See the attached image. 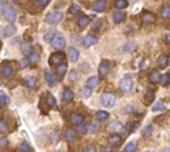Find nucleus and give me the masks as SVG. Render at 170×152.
Segmentation results:
<instances>
[{"label":"nucleus","mask_w":170,"mask_h":152,"mask_svg":"<svg viewBox=\"0 0 170 152\" xmlns=\"http://www.w3.org/2000/svg\"><path fill=\"white\" fill-rule=\"evenodd\" d=\"M160 16L162 17V18H165V19H167L169 18V16H170V8L168 5H164L161 7V9H160Z\"/></svg>","instance_id":"29"},{"label":"nucleus","mask_w":170,"mask_h":152,"mask_svg":"<svg viewBox=\"0 0 170 152\" xmlns=\"http://www.w3.org/2000/svg\"><path fill=\"white\" fill-rule=\"evenodd\" d=\"M66 59V55L62 53V52H58V53H54L51 55V57L49 59V64L51 66H59L63 64V62L65 61Z\"/></svg>","instance_id":"4"},{"label":"nucleus","mask_w":170,"mask_h":152,"mask_svg":"<svg viewBox=\"0 0 170 152\" xmlns=\"http://www.w3.org/2000/svg\"><path fill=\"white\" fill-rule=\"evenodd\" d=\"M135 151H136V145H135V143L134 142L127 143L125 148V152H135Z\"/></svg>","instance_id":"40"},{"label":"nucleus","mask_w":170,"mask_h":152,"mask_svg":"<svg viewBox=\"0 0 170 152\" xmlns=\"http://www.w3.org/2000/svg\"><path fill=\"white\" fill-rule=\"evenodd\" d=\"M101 103L105 107H112L116 103V96L110 92H105L101 96Z\"/></svg>","instance_id":"2"},{"label":"nucleus","mask_w":170,"mask_h":152,"mask_svg":"<svg viewBox=\"0 0 170 152\" xmlns=\"http://www.w3.org/2000/svg\"><path fill=\"white\" fill-rule=\"evenodd\" d=\"M40 58H39V55H37L35 53H31L30 56H28V62L29 64H32V65H36L38 62H39Z\"/></svg>","instance_id":"32"},{"label":"nucleus","mask_w":170,"mask_h":152,"mask_svg":"<svg viewBox=\"0 0 170 152\" xmlns=\"http://www.w3.org/2000/svg\"><path fill=\"white\" fill-rule=\"evenodd\" d=\"M21 52L24 55V56H30L31 53H32V46L30 43H28V42H24V43L21 44Z\"/></svg>","instance_id":"21"},{"label":"nucleus","mask_w":170,"mask_h":152,"mask_svg":"<svg viewBox=\"0 0 170 152\" xmlns=\"http://www.w3.org/2000/svg\"><path fill=\"white\" fill-rule=\"evenodd\" d=\"M92 92H93L92 88L86 86V87H85V88H83V90H82V92H81V95H82L83 98L87 99V98H89V96H91Z\"/></svg>","instance_id":"37"},{"label":"nucleus","mask_w":170,"mask_h":152,"mask_svg":"<svg viewBox=\"0 0 170 152\" xmlns=\"http://www.w3.org/2000/svg\"><path fill=\"white\" fill-rule=\"evenodd\" d=\"M101 152H110L109 147H108V146H104L103 149H101Z\"/></svg>","instance_id":"51"},{"label":"nucleus","mask_w":170,"mask_h":152,"mask_svg":"<svg viewBox=\"0 0 170 152\" xmlns=\"http://www.w3.org/2000/svg\"><path fill=\"white\" fill-rule=\"evenodd\" d=\"M15 1H20V0H15Z\"/></svg>","instance_id":"57"},{"label":"nucleus","mask_w":170,"mask_h":152,"mask_svg":"<svg viewBox=\"0 0 170 152\" xmlns=\"http://www.w3.org/2000/svg\"><path fill=\"white\" fill-rule=\"evenodd\" d=\"M165 109V105L162 103H157L156 104H154V107H152V111H161Z\"/></svg>","instance_id":"42"},{"label":"nucleus","mask_w":170,"mask_h":152,"mask_svg":"<svg viewBox=\"0 0 170 152\" xmlns=\"http://www.w3.org/2000/svg\"><path fill=\"white\" fill-rule=\"evenodd\" d=\"M46 103H47V104H48L49 107H54L55 105H56V99L54 98L53 95L48 94V95H47Z\"/></svg>","instance_id":"31"},{"label":"nucleus","mask_w":170,"mask_h":152,"mask_svg":"<svg viewBox=\"0 0 170 152\" xmlns=\"http://www.w3.org/2000/svg\"><path fill=\"white\" fill-rule=\"evenodd\" d=\"M50 43L54 49H57V50H61L63 48H65L66 46V41L64 39V37L60 35V34H55L52 41Z\"/></svg>","instance_id":"3"},{"label":"nucleus","mask_w":170,"mask_h":152,"mask_svg":"<svg viewBox=\"0 0 170 152\" xmlns=\"http://www.w3.org/2000/svg\"><path fill=\"white\" fill-rule=\"evenodd\" d=\"M74 99V92L70 88H66L63 92V99L65 101H72Z\"/></svg>","instance_id":"27"},{"label":"nucleus","mask_w":170,"mask_h":152,"mask_svg":"<svg viewBox=\"0 0 170 152\" xmlns=\"http://www.w3.org/2000/svg\"><path fill=\"white\" fill-rule=\"evenodd\" d=\"M29 65V62H28V59H23L22 61L20 62V68L21 69H24Z\"/></svg>","instance_id":"48"},{"label":"nucleus","mask_w":170,"mask_h":152,"mask_svg":"<svg viewBox=\"0 0 170 152\" xmlns=\"http://www.w3.org/2000/svg\"><path fill=\"white\" fill-rule=\"evenodd\" d=\"M45 79L49 87L51 88L55 87V84H56V80H55L54 76L51 74V72L49 70H45Z\"/></svg>","instance_id":"22"},{"label":"nucleus","mask_w":170,"mask_h":152,"mask_svg":"<svg viewBox=\"0 0 170 152\" xmlns=\"http://www.w3.org/2000/svg\"><path fill=\"white\" fill-rule=\"evenodd\" d=\"M2 14L4 16V18H5L8 22H10V23H13L14 21L16 20L17 14H16L15 9L12 6H5L4 7Z\"/></svg>","instance_id":"6"},{"label":"nucleus","mask_w":170,"mask_h":152,"mask_svg":"<svg viewBox=\"0 0 170 152\" xmlns=\"http://www.w3.org/2000/svg\"><path fill=\"white\" fill-rule=\"evenodd\" d=\"M162 152H170V149L169 148H165Z\"/></svg>","instance_id":"55"},{"label":"nucleus","mask_w":170,"mask_h":152,"mask_svg":"<svg viewBox=\"0 0 170 152\" xmlns=\"http://www.w3.org/2000/svg\"><path fill=\"white\" fill-rule=\"evenodd\" d=\"M15 73V70L14 68L12 67L10 64H8V63H4L1 66H0V76L3 78H11L12 76L14 75Z\"/></svg>","instance_id":"5"},{"label":"nucleus","mask_w":170,"mask_h":152,"mask_svg":"<svg viewBox=\"0 0 170 152\" xmlns=\"http://www.w3.org/2000/svg\"><path fill=\"white\" fill-rule=\"evenodd\" d=\"M54 35H55L54 32H49V33H47L46 35L44 36L45 41H46V42H51V41H52V39H53Z\"/></svg>","instance_id":"47"},{"label":"nucleus","mask_w":170,"mask_h":152,"mask_svg":"<svg viewBox=\"0 0 170 152\" xmlns=\"http://www.w3.org/2000/svg\"><path fill=\"white\" fill-rule=\"evenodd\" d=\"M8 129V123L6 119L4 118H0V133H4L6 132Z\"/></svg>","instance_id":"36"},{"label":"nucleus","mask_w":170,"mask_h":152,"mask_svg":"<svg viewBox=\"0 0 170 152\" xmlns=\"http://www.w3.org/2000/svg\"><path fill=\"white\" fill-rule=\"evenodd\" d=\"M51 140L53 141V143H56L57 141H59V133L57 130H55V131L51 134Z\"/></svg>","instance_id":"46"},{"label":"nucleus","mask_w":170,"mask_h":152,"mask_svg":"<svg viewBox=\"0 0 170 152\" xmlns=\"http://www.w3.org/2000/svg\"><path fill=\"white\" fill-rule=\"evenodd\" d=\"M3 9H4L3 2H2V0H0V13H2V12H3Z\"/></svg>","instance_id":"52"},{"label":"nucleus","mask_w":170,"mask_h":152,"mask_svg":"<svg viewBox=\"0 0 170 152\" xmlns=\"http://www.w3.org/2000/svg\"><path fill=\"white\" fill-rule=\"evenodd\" d=\"M168 62H169V59H168V56L167 55H161L158 59V65L161 69H165L167 66H168Z\"/></svg>","instance_id":"25"},{"label":"nucleus","mask_w":170,"mask_h":152,"mask_svg":"<svg viewBox=\"0 0 170 152\" xmlns=\"http://www.w3.org/2000/svg\"><path fill=\"white\" fill-rule=\"evenodd\" d=\"M7 143H8V141H7V139H6V138H3V137L0 138V147H4V146H6V145H7Z\"/></svg>","instance_id":"50"},{"label":"nucleus","mask_w":170,"mask_h":152,"mask_svg":"<svg viewBox=\"0 0 170 152\" xmlns=\"http://www.w3.org/2000/svg\"><path fill=\"white\" fill-rule=\"evenodd\" d=\"M109 72V61H103L100 64L99 67V74L101 77H105Z\"/></svg>","instance_id":"10"},{"label":"nucleus","mask_w":170,"mask_h":152,"mask_svg":"<svg viewBox=\"0 0 170 152\" xmlns=\"http://www.w3.org/2000/svg\"><path fill=\"white\" fill-rule=\"evenodd\" d=\"M10 103V99L8 98V95L5 94V92H3L0 91V104L2 105V107H6Z\"/></svg>","instance_id":"28"},{"label":"nucleus","mask_w":170,"mask_h":152,"mask_svg":"<svg viewBox=\"0 0 170 152\" xmlns=\"http://www.w3.org/2000/svg\"><path fill=\"white\" fill-rule=\"evenodd\" d=\"M68 56H69L71 62H73V63L77 62L79 60V56H80L79 51L73 47H70L68 49Z\"/></svg>","instance_id":"17"},{"label":"nucleus","mask_w":170,"mask_h":152,"mask_svg":"<svg viewBox=\"0 0 170 152\" xmlns=\"http://www.w3.org/2000/svg\"><path fill=\"white\" fill-rule=\"evenodd\" d=\"M161 84H162L163 87H167L169 83H170V79H169V75L168 74H164L162 77H160V81Z\"/></svg>","instance_id":"39"},{"label":"nucleus","mask_w":170,"mask_h":152,"mask_svg":"<svg viewBox=\"0 0 170 152\" xmlns=\"http://www.w3.org/2000/svg\"><path fill=\"white\" fill-rule=\"evenodd\" d=\"M69 80L71 82H77L78 80H79V74H78V72L76 71V70H72L70 72V75H69Z\"/></svg>","instance_id":"38"},{"label":"nucleus","mask_w":170,"mask_h":152,"mask_svg":"<svg viewBox=\"0 0 170 152\" xmlns=\"http://www.w3.org/2000/svg\"><path fill=\"white\" fill-rule=\"evenodd\" d=\"M69 12L71 14H78L80 12V7L78 5H76V4H72L69 8Z\"/></svg>","instance_id":"43"},{"label":"nucleus","mask_w":170,"mask_h":152,"mask_svg":"<svg viewBox=\"0 0 170 152\" xmlns=\"http://www.w3.org/2000/svg\"><path fill=\"white\" fill-rule=\"evenodd\" d=\"M152 126L151 125H148V126H146L145 128H144V130H143V136L144 137H149L150 135H151V133H152Z\"/></svg>","instance_id":"44"},{"label":"nucleus","mask_w":170,"mask_h":152,"mask_svg":"<svg viewBox=\"0 0 170 152\" xmlns=\"http://www.w3.org/2000/svg\"><path fill=\"white\" fill-rule=\"evenodd\" d=\"M97 43V38L95 35H91V34L87 35L83 40V45L85 48H89Z\"/></svg>","instance_id":"9"},{"label":"nucleus","mask_w":170,"mask_h":152,"mask_svg":"<svg viewBox=\"0 0 170 152\" xmlns=\"http://www.w3.org/2000/svg\"><path fill=\"white\" fill-rule=\"evenodd\" d=\"M100 27V23L99 22H96V25H93V30H97V28Z\"/></svg>","instance_id":"53"},{"label":"nucleus","mask_w":170,"mask_h":152,"mask_svg":"<svg viewBox=\"0 0 170 152\" xmlns=\"http://www.w3.org/2000/svg\"><path fill=\"white\" fill-rule=\"evenodd\" d=\"M77 24L80 28H86L90 24V18L87 15H81L77 20Z\"/></svg>","instance_id":"18"},{"label":"nucleus","mask_w":170,"mask_h":152,"mask_svg":"<svg viewBox=\"0 0 170 152\" xmlns=\"http://www.w3.org/2000/svg\"><path fill=\"white\" fill-rule=\"evenodd\" d=\"M77 126H78V131L80 133L85 134L88 131V125H87V123H85V122H82V123H80Z\"/></svg>","instance_id":"41"},{"label":"nucleus","mask_w":170,"mask_h":152,"mask_svg":"<svg viewBox=\"0 0 170 152\" xmlns=\"http://www.w3.org/2000/svg\"><path fill=\"white\" fill-rule=\"evenodd\" d=\"M24 84L28 90H33L36 86V79L34 77H28L26 80H25Z\"/></svg>","instance_id":"26"},{"label":"nucleus","mask_w":170,"mask_h":152,"mask_svg":"<svg viewBox=\"0 0 170 152\" xmlns=\"http://www.w3.org/2000/svg\"><path fill=\"white\" fill-rule=\"evenodd\" d=\"M160 81V74L158 71L153 70L149 75V82L151 84H157Z\"/></svg>","instance_id":"24"},{"label":"nucleus","mask_w":170,"mask_h":152,"mask_svg":"<svg viewBox=\"0 0 170 152\" xmlns=\"http://www.w3.org/2000/svg\"><path fill=\"white\" fill-rule=\"evenodd\" d=\"M109 112L107 111H97V118L99 119L100 121H105V120H107L108 118H109Z\"/></svg>","instance_id":"33"},{"label":"nucleus","mask_w":170,"mask_h":152,"mask_svg":"<svg viewBox=\"0 0 170 152\" xmlns=\"http://www.w3.org/2000/svg\"><path fill=\"white\" fill-rule=\"evenodd\" d=\"M109 130L112 132H114V133L121 132L122 130H124V125H122L121 122H120L118 120H114V121L112 122V123H110Z\"/></svg>","instance_id":"14"},{"label":"nucleus","mask_w":170,"mask_h":152,"mask_svg":"<svg viewBox=\"0 0 170 152\" xmlns=\"http://www.w3.org/2000/svg\"><path fill=\"white\" fill-rule=\"evenodd\" d=\"M155 99V92L153 91H147L145 95H144V103L146 105H149L153 103Z\"/></svg>","instance_id":"23"},{"label":"nucleus","mask_w":170,"mask_h":152,"mask_svg":"<svg viewBox=\"0 0 170 152\" xmlns=\"http://www.w3.org/2000/svg\"><path fill=\"white\" fill-rule=\"evenodd\" d=\"M145 152H152V151H145Z\"/></svg>","instance_id":"56"},{"label":"nucleus","mask_w":170,"mask_h":152,"mask_svg":"<svg viewBox=\"0 0 170 152\" xmlns=\"http://www.w3.org/2000/svg\"><path fill=\"white\" fill-rule=\"evenodd\" d=\"M51 0H36V4L40 7H46L50 3Z\"/></svg>","instance_id":"45"},{"label":"nucleus","mask_w":170,"mask_h":152,"mask_svg":"<svg viewBox=\"0 0 170 152\" xmlns=\"http://www.w3.org/2000/svg\"><path fill=\"white\" fill-rule=\"evenodd\" d=\"M125 17H126V15H125V12L116 11V12H113V21L114 24H120L122 22V21L125 20Z\"/></svg>","instance_id":"16"},{"label":"nucleus","mask_w":170,"mask_h":152,"mask_svg":"<svg viewBox=\"0 0 170 152\" xmlns=\"http://www.w3.org/2000/svg\"><path fill=\"white\" fill-rule=\"evenodd\" d=\"M120 88L124 92H128L132 88V80L130 78H125L121 80L120 82Z\"/></svg>","instance_id":"8"},{"label":"nucleus","mask_w":170,"mask_h":152,"mask_svg":"<svg viewBox=\"0 0 170 152\" xmlns=\"http://www.w3.org/2000/svg\"><path fill=\"white\" fill-rule=\"evenodd\" d=\"M83 120H84V116L79 112H73L70 115V121L74 125H79L80 123H82Z\"/></svg>","instance_id":"12"},{"label":"nucleus","mask_w":170,"mask_h":152,"mask_svg":"<svg viewBox=\"0 0 170 152\" xmlns=\"http://www.w3.org/2000/svg\"><path fill=\"white\" fill-rule=\"evenodd\" d=\"M141 20L144 24L146 25H150L153 24L156 20V17L153 13H151L149 11H143L141 13Z\"/></svg>","instance_id":"7"},{"label":"nucleus","mask_w":170,"mask_h":152,"mask_svg":"<svg viewBox=\"0 0 170 152\" xmlns=\"http://www.w3.org/2000/svg\"><path fill=\"white\" fill-rule=\"evenodd\" d=\"M107 8V1L105 0H96L93 5V9L97 12H103Z\"/></svg>","instance_id":"11"},{"label":"nucleus","mask_w":170,"mask_h":152,"mask_svg":"<svg viewBox=\"0 0 170 152\" xmlns=\"http://www.w3.org/2000/svg\"><path fill=\"white\" fill-rule=\"evenodd\" d=\"M169 38H170V34L168 33L167 35H166V43L169 44Z\"/></svg>","instance_id":"54"},{"label":"nucleus","mask_w":170,"mask_h":152,"mask_svg":"<svg viewBox=\"0 0 170 152\" xmlns=\"http://www.w3.org/2000/svg\"><path fill=\"white\" fill-rule=\"evenodd\" d=\"M19 150L21 152H30L31 151V147L26 141H22L20 143V145H19Z\"/></svg>","instance_id":"35"},{"label":"nucleus","mask_w":170,"mask_h":152,"mask_svg":"<svg viewBox=\"0 0 170 152\" xmlns=\"http://www.w3.org/2000/svg\"><path fill=\"white\" fill-rule=\"evenodd\" d=\"M0 33H1V35L3 37H11L12 35H14L16 33V28L13 25H8V26L3 27V29L0 31Z\"/></svg>","instance_id":"13"},{"label":"nucleus","mask_w":170,"mask_h":152,"mask_svg":"<svg viewBox=\"0 0 170 152\" xmlns=\"http://www.w3.org/2000/svg\"><path fill=\"white\" fill-rule=\"evenodd\" d=\"M63 18V13L61 11H58V10H54L52 12H49L48 14L46 16V22L50 24V25H55L57 24L58 22H60Z\"/></svg>","instance_id":"1"},{"label":"nucleus","mask_w":170,"mask_h":152,"mask_svg":"<svg viewBox=\"0 0 170 152\" xmlns=\"http://www.w3.org/2000/svg\"><path fill=\"white\" fill-rule=\"evenodd\" d=\"M109 143L112 146H113V147L120 146L121 143V135L120 134H117V133L112 134L109 137Z\"/></svg>","instance_id":"15"},{"label":"nucleus","mask_w":170,"mask_h":152,"mask_svg":"<svg viewBox=\"0 0 170 152\" xmlns=\"http://www.w3.org/2000/svg\"><path fill=\"white\" fill-rule=\"evenodd\" d=\"M127 6H128L127 0H116V2H114V7L117 9H125Z\"/></svg>","instance_id":"30"},{"label":"nucleus","mask_w":170,"mask_h":152,"mask_svg":"<svg viewBox=\"0 0 170 152\" xmlns=\"http://www.w3.org/2000/svg\"><path fill=\"white\" fill-rule=\"evenodd\" d=\"M97 83H99V80H97V77H91V78L87 81V87L91 88L92 90H93V88L97 87Z\"/></svg>","instance_id":"34"},{"label":"nucleus","mask_w":170,"mask_h":152,"mask_svg":"<svg viewBox=\"0 0 170 152\" xmlns=\"http://www.w3.org/2000/svg\"><path fill=\"white\" fill-rule=\"evenodd\" d=\"M66 72H67V65H65V64H61V65L57 66L56 70H55V74H56V77H57L58 79L61 80V79L64 77V76H65Z\"/></svg>","instance_id":"20"},{"label":"nucleus","mask_w":170,"mask_h":152,"mask_svg":"<svg viewBox=\"0 0 170 152\" xmlns=\"http://www.w3.org/2000/svg\"><path fill=\"white\" fill-rule=\"evenodd\" d=\"M65 138L68 142H74L77 139V133L75 132V130L68 128L65 130Z\"/></svg>","instance_id":"19"},{"label":"nucleus","mask_w":170,"mask_h":152,"mask_svg":"<svg viewBox=\"0 0 170 152\" xmlns=\"http://www.w3.org/2000/svg\"><path fill=\"white\" fill-rule=\"evenodd\" d=\"M85 152H96L95 146L93 145H88L86 148H85Z\"/></svg>","instance_id":"49"}]
</instances>
